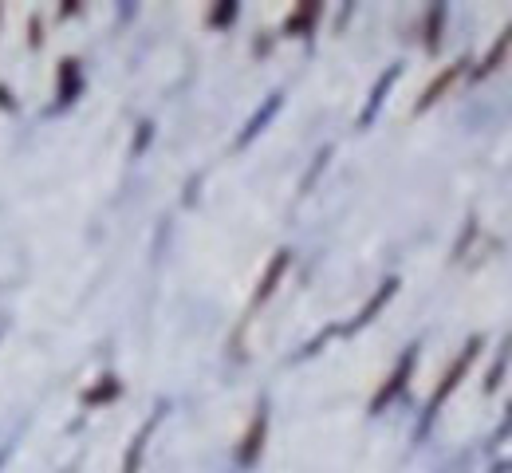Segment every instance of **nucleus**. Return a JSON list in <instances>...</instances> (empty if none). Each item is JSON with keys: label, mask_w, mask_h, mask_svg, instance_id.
Wrapping results in <instances>:
<instances>
[{"label": "nucleus", "mask_w": 512, "mask_h": 473, "mask_svg": "<svg viewBox=\"0 0 512 473\" xmlns=\"http://www.w3.org/2000/svg\"><path fill=\"white\" fill-rule=\"evenodd\" d=\"M284 269H288V253H276V257H272V265H268V272L260 276V288H256V296H253V308H260V304L276 292V280L284 276Z\"/></svg>", "instance_id": "39448f33"}, {"label": "nucleus", "mask_w": 512, "mask_h": 473, "mask_svg": "<svg viewBox=\"0 0 512 473\" xmlns=\"http://www.w3.org/2000/svg\"><path fill=\"white\" fill-rule=\"evenodd\" d=\"M410 371H414V351H406V355H402V363L390 371V379L383 383V391H379V395H375V403H371V414H379V410H383V406L402 391V383L410 379Z\"/></svg>", "instance_id": "f03ea898"}, {"label": "nucleus", "mask_w": 512, "mask_h": 473, "mask_svg": "<svg viewBox=\"0 0 512 473\" xmlns=\"http://www.w3.org/2000/svg\"><path fill=\"white\" fill-rule=\"evenodd\" d=\"M119 395V383L115 379H103L99 391H87V403H103V399H115Z\"/></svg>", "instance_id": "9b49d317"}, {"label": "nucleus", "mask_w": 512, "mask_h": 473, "mask_svg": "<svg viewBox=\"0 0 512 473\" xmlns=\"http://www.w3.org/2000/svg\"><path fill=\"white\" fill-rule=\"evenodd\" d=\"M461 68H465V60H457V64H449V68L442 71V75H438V79H434V83H430L426 91H422V99H418V111H426V107H434V103H438V99L446 95L449 87L457 83V75H461Z\"/></svg>", "instance_id": "7ed1b4c3"}, {"label": "nucleus", "mask_w": 512, "mask_h": 473, "mask_svg": "<svg viewBox=\"0 0 512 473\" xmlns=\"http://www.w3.org/2000/svg\"><path fill=\"white\" fill-rule=\"evenodd\" d=\"M509 48H512V24L505 28V36L493 44V52L481 60V68H477V75H489V71H497L501 64H505V56H509Z\"/></svg>", "instance_id": "423d86ee"}, {"label": "nucleus", "mask_w": 512, "mask_h": 473, "mask_svg": "<svg viewBox=\"0 0 512 473\" xmlns=\"http://www.w3.org/2000/svg\"><path fill=\"white\" fill-rule=\"evenodd\" d=\"M316 16H320V4H304V8H296L292 20H288V32H304V28H312Z\"/></svg>", "instance_id": "9d476101"}, {"label": "nucleus", "mask_w": 512, "mask_h": 473, "mask_svg": "<svg viewBox=\"0 0 512 473\" xmlns=\"http://www.w3.org/2000/svg\"><path fill=\"white\" fill-rule=\"evenodd\" d=\"M233 16H237V4H225V8H217V12L209 16V24H217V28H221V24H229Z\"/></svg>", "instance_id": "f8f14e48"}, {"label": "nucleus", "mask_w": 512, "mask_h": 473, "mask_svg": "<svg viewBox=\"0 0 512 473\" xmlns=\"http://www.w3.org/2000/svg\"><path fill=\"white\" fill-rule=\"evenodd\" d=\"M154 422H158V418H154ZM154 422H150V426H146V430H142V434H138V438L130 442L127 462H123V473H134V470H138V462H142V450H146V438H150V430H154Z\"/></svg>", "instance_id": "1a4fd4ad"}, {"label": "nucleus", "mask_w": 512, "mask_h": 473, "mask_svg": "<svg viewBox=\"0 0 512 473\" xmlns=\"http://www.w3.org/2000/svg\"><path fill=\"white\" fill-rule=\"evenodd\" d=\"M264 430H268V410L260 403V410L253 414V426H249V434H245V442H241V462H256V454H260V446H264Z\"/></svg>", "instance_id": "20e7f679"}, {"label": "nucleus", "mask_w": 512, "mask_h": 473, "mask_svg": "<svg viewBox=\"0 0 512 473\" xmlns=\"http://www.w3.org/2000/svg\"><path fill=\"white\" fill-rule=\"evenodd\" d=\"M477 351H481V339H469V347H465V351H461V355L453 359V367H449V371H446V379H442V387H438V391H434V399H430V414H438V406L446 403L449 395L457 391V383H461V379H465V371L473 367V359H477Z\"/></svg>", "instance_id": "f257e3e1"}, {"label": "nucleus", "mask_w": 512, "mask_h": 473, "mask_svg": "<svg viewBox=\"0 0 512 473\" xmlns=\"http://www.w3.org/2000/svg\"><path fill=\"white\" fill-rule=\"evenodd\" d=\"M394 288H398V280H386L383 288H379V296H375V300H371V304H367V308L359 312V320H355V328H363V324H371V316H379V308H383L386 300L394 296Z\"/></svg>", "instance_id": "0eeeda50"}, {"label": "nucleus", "mask_w": 512, "mask_h": 473, "mask_svg": "<svg viewBox=\"0 0 512 473\" xmlns=\"http://www.w3.org/2000/svg\"><path fill=\"white\" fill-rule=\"evenodd\" d=\"M75 87H79V64H75V60H64V64H60V103H71Z\"/></svg>", "instance_id": "6e6552de"}]
</instances>
